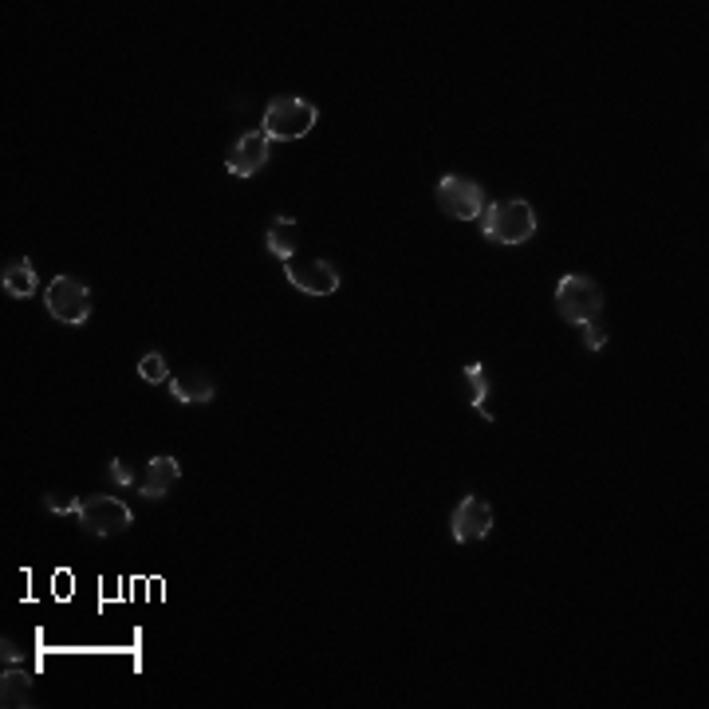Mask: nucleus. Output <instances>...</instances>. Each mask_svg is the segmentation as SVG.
I'll use <instances>...</instances> for the list:
<instances>
[{
    "mask_svg": "<svg viewBox=\"0 0 709 709\" xmlns=\"http://www.w3.org/2000/svg\"><path fill=\"white\" fill-rule=\"evenodd\" d=\"M75 516H79V524H83L87 532H95V536H119V532H127L130 524H134V513H130L127 505H123L119 497H103V493L83 497Z\"/></svg>",
    "mask_w": 709,
    "mask_h": 709,
    "instance_id": "423d86ee",
    "label": "nucleus"
},
{
    "mask_svg": "<svg viewBox=\"0 0 709 709\" xmlns=\"http://www.w3.org/2000/svg\"><path fill=\"white\" fill-rule=\"evenodd\" d=\"M16 662H20V646L12 639H4V666H16Z\"/></svg>",
    "mask_w": 709,
    "mask_h": 709,
    "instance_id": "aec40b11",
    "label": "nucleus"
},
{
    "mask_svg": "<svg viewBox=\"0 0 709 709\" xmlns=\"http://www.w3.org/2000/svg\"><path fill=\"white\" fill-rule=\"evenodd\" d=\"M320 119V111L308 103V99H296V95H284V99H272L268 111H264V134L272 142H296L304 134H312Z\"/></svg>",
    "mask_w": 709,
    "mask_h": 709,
    "instance_id": "f03ea898",
    "label": "nucleus"
},
{
    "mask_svg": "<svg viewBox=\"0 0 709 709\" xmlns=\"http://www.w3.org/2000/svg\"><path fill=\"white\" fill-rule=\"evenodd\" d=\"M44 509L56 516H71V513H79V497H75V493H48V497H44Z\"/></svg>",
    "mask_w": 709,
    "mask_h": 709,
    "instance_id": "f3484780",
    "label": "nucleus"
},
{
    "mask_svg": "<svg viewBox=\"0 0 709 709\" xmlns=\"http://www.w3.org/2000/svg\"><path fill=\"white\" fill-rule=\"evenodd\" d=\"M438 209L457 217V221H481L485 209H489V197L473 178L450 174V178L438 182Z\"/></svg>",
    "mask_w": 709,
    "mask_h": 709,
    "instance_id": "39448f33",
    "label": "nucleus"
},
{
    "mask_svg": "<svg viewBox=\"0 0 709 709\" xmlns=\"http://www.w3.org/2000/svg\"><path fill=\"white\" fill-rule=\"evenodd\" d=\"M284 276L292 280L296 292L304 296H335L339 292V272L327 260H284Z\"/></svg>",
    "mask_w": 709,
    "mask_h": 709,
    "instance_id": "0eeeda50",
    "label": "nucleus"
},
{
    "mask_svg": "<svg viewBox=\"0 0 709 709\" xmlns=\"http://www.w3.org/2000/svg\"><path fill=\"white\" fill-rule=\"evenodd\" d=\"M138 379H142V383H154V387H166V383H170L166 355H162V351H146V355L138 359Z\"/></svg>",
    "mask_w": 709,
    "mask_h": 709,
    "instance_id": "dca6fc26",
    "label": "nucleus"
},
{
    "mask_svg": "<svg viewBox=\"0 0 709 709\" xmlns=\"http://www.w3.org/2000/svg\"><path fill=\"white\" fill-rule=\"evenodd\" d=\"M450 532L457 544H473V540H485L493 532V505L481 501V497H465L450 516Z\"/></svg>",
    "mask_w": 709,
    "mask_h": 709,
    "instance_id": "6e6552de",
    "label": "nucleus"
},
{
    "mask_svg": "<svg viewBox=\"0 0 709 709\" xmlns=\"http://www.w3.org/2000/svg\"><path fill=\"white\" fill-rule=\"evenodd\" d=\"M44 304H48L52 320L67 323V327H83L91 320V292L75 276H56L48 284V292H44Z\"/></svg>",
    "mask_w": 709,
    "mask_h": 709,
    "instance_id": "20e7f679",
    "label": "nucleus"
},
{
    "mask_svg": "<svg viewBox=\"0 0 709 709\" xmlns=\"http://www.w3.org/2000/svg\"><path fill=\"white\" fill-rule=\"evenodd\" d=\"M556 304H560V316L568 323H576V327L603 316V292H599V284L591 276H576V272L556 284Z\"/></svg>",
    "mask_w": 709,
    "mask_h": 709,
    "instance_id": "7ed1b4c3",
    "label": "nucleus"
},
{
    "mask_svg": "<svg viewBox=\"0 0 709 709\" xmlns=\"http://www.w3.org/2000/svg\"><path fill=\"white\" fill-rule=\"evenodd\" d=\"M264 245H268L272 257L292 260L296 257V245H300V237H296V221H292V217H272V221H268V237H264Z\"/></svg>",
    "mask_w": 709,
    "mask_h": 709,
    "instance_id": "ddd939ff",
    "label": "nucleus"
},
{
    "mask_svg": "<svg viewBox=\"0 0 709 709\" xmlns=\"http://www.w3.org/2000/svg\"><path fill=\"white\" fill-rule=\"evenodd\" d=\"M268 154H272V138L264 130H249L237 138V146L229 150V174L233 178H253L268 166Z\"/></svg>",
    "mask_w": 709,
    "mask_h": 709,
    "instance_id": "1a4fd4ad",
    "label": "nucleus"
},
{
    "mask_svg": "<svg viewBox=\"0 0 709 709\" xmlns=\"http://www.w3.org/2000/svg\"><path fill=\"white\" fill-rule=\"evenodd\" d=\"M170 394L178 398V402H209L217 387H213V379L209 375H201V371H186V375H170Z\"/></svg>",
    "mask_w": 709,
    "mask_h": 709,
    "instance_id": "f8f14e48",
    "label": "nucleus"
},
{
    "mask_svg": "<svg viewBox=\"0 0 709 709\" xmlns=\"http://www.w3.org/2000/svg\"><path fill=\"white\" fill-rule=\"evenodd\" d=\"M178 477H182V465H178L174 457H154V461L146 465V473H142L138 489H142V497L158 501V497H166V493L178 485Z\"/></svg>",
    "mask_w": 709,
    "mask_h": 709,
    "instance_id": "9d476101",
    "label": "nucleus"
},
{
    "mask_svg": "<svg viewBox=\"0 0 709 709\" xmlns=\"http://www.w3.org/2000/svg\"><path fill=\"white\" fill-rule=\"evenodd\" d=\"M0 702L12 709H28L32 706V682L24 670L16 666H4V678H0Z\"/></svg>",
    "mask_w": 709,
    "mask_h": 709,
    "instance_id": "4468645a",
    "label": "nucleus"
},
{
    "mask_svg": "<svg viewBox=\"0 0 709 709\" xmlns=\"http://www.w3.org/2000/svg\"><path fill=\"white\" fill-rule=\"evenodd\" d=\"M107 477H111L115 485H134V469H130L123 457H115V461L107 465Z\"/></svg>",
    "mask_w": 709,
    "mask_h": 709,
    "instance_id": "6ab92c4d",
    "label": "nucleus"
},
{
    "mask_svg": "<svg viewBox=\"0 0 709 709\" xmlns=\"http://www.w3.org/2000/svg\"><path fill=\"white\" fill-rule=\"evenodd\" d=\"M481 233L493 241V245H524L536 237V213L524 197H509V201H497L485 209L481 217Z\"/></svg>",
    "mask_w": 709,
    "mask_h": 709,
    "instance_id": "f257e3e1",
    "label": "nucleus"
},
{
    "mask_svg": "<svg viewBox=\"0 0 709 709\" xmlns=\"http://www.w3.org/2000/svg\"><path fill=\"white\" fill-rule=\"evenodd\" d=\"M580 331H583V347H587V351H599V347L607 343V323H603V316H599V320H587Z\"/></svg>",
    "mask_w": 709,
    "mask_h": 709,
    "instance_id": "a211bd4d",
    "label": "nucleus"
},
{
    "mask_svg": "<svg viewBox=\"0 0 709 709\" xmlns=\"http://www.w3.org/2000/svg\"><path fill=\"white\" fill-rule=\"evenodd\" d=\"M465 379H469V402H473V410H481V418L493 422V410L485 406V398H489V371H485V363H469Z\"/></svg>",
    "mask_w": 709,
    "mask_h": 709,
    "instance_id": "2eb2a0df",
    "label": "nucleus"
},
{
    "mask_svg": "<svg viewBox=\"0 0 709 709\" xmlns=\"http://www.w3.org/2000/svg\"><path fill=\"white\" fill-rule=\"evenodd\" d=\"M0 284H4V292L12 296V300H28V296H36V272H32V260H8L4 264V272H0Z\"/></svg>",
    "mask_w": 709,
    "mask_h": 709,
    "instance_id": "9b49d317",
    "label": "nucleus"
}]
</instances>
